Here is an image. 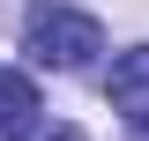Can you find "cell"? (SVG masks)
<instances>
[{"label":"cell","mask_w":149,"mask_h":141,"mask_svg":"<svg viewBox=\"0 0 149 141\" xmlns=\"http://www.w3.org/2000/svg\"><path fill=\"white\" fill-rule=\"evenodd\" d=\"M45 141H82V134H74V126H52V134H45Z\"/></svg>","instance_id":"277c9868"},{"label":"cell","mask_w":149,"mask_h":141,"mask_svg":"<svg viewBox=\"0 0 149 141\" xmlns=\"http://www.w3.org/2000/svg\"><path fill=\"white\" fill-rule=\"evenodd\" d=\"M104 97H112V111H119L127 126H149V45H127V52L112 59Z\"/></svg>","instance_id":"7a4b0ae2"},{"label":"cell","mask_w":149,"mask_h":141,"mask_svg":"<svg viewBox=\"0 0 149 141\" xmlns=\"http://www.w3.org/2000/svg\"><path fill=\"white\" fill-rule=\"evenodd\" d=\"M22 52L37 59V67H90L97 52H104V30H97V15H82V8H30V30H22Z\"/></svg>","instance_id":"6da1fadb"},{"label":"cell","mask_w":149,"mask_h":141,"mask_svg":"<svg viewBox=\"0 0 149 141\" xmlns=\"http://www.w3.org/2000/svg\"><path fill=\"white\" fill-rule=\"evenodd\" d=\"M37 82L30 74H15V67H0V141H30L37 134Z\"/></svg>","instance_id":"3957f363"}]
</instances>
